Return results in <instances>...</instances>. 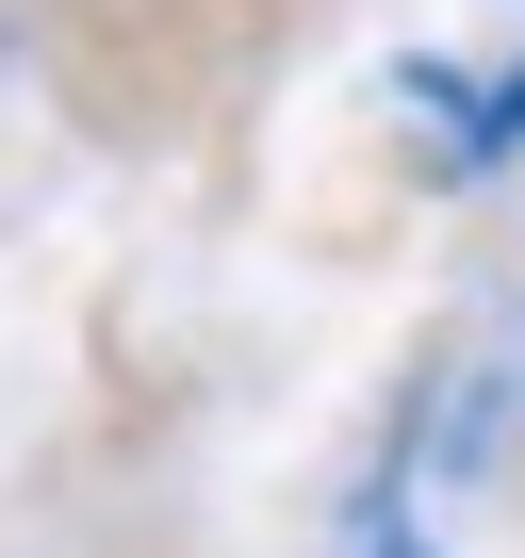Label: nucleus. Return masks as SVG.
Returning a JSON list of instances; mask_svg holds the SVG:
<instances>
[{"instance_id":"nucleus-1","label":"nucleus","mask_w":525,"mask_h":558,"mask_svg":"<svg viewBox=\"0 0 525 558\" xmlns=\"http://www.w3.org/2000/svg\"><path fill=\"white\" fill-rule=\"evenodd\" d=\"M394 558H411V542H394Z\"/></svg>"}]
</instances>
